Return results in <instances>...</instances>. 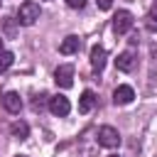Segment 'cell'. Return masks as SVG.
I'll list each match as a JSON object with an SVG mask.
<instances>
[{"label": "cell", "mask_w": 157, "mask_h": 157, "mask_svg": "<svg viewBox=\"0 0 157 157\" xmlns=\"http://www.w3.org/2000/svg\"><path fill=\"white\" fill-rule=\"evenodd\" d=\"M96 2H98L101 10H110V5H113V0H96Z\"/></svg>", "instance_id": "cell-16"}, {"label": "cell", "mask_w": 157, "mask_h": 157, "mask_svg": "<svg viewBox=\"0 0 157 157\" xmlns=\"http://www.w3.org/2000/svg\"><path fill=\"white\" fill-rule=\"evenodd\" d=\"M49 110H52L54 115L64 118V115H69V110H71V103H69V98H66V96L56 93V96H49Z\"/></svg>", "instance_id": "cell-5"}, {"label": "cell", "mask_w": 157, "mask_h": 157, "mask_svg": "<svg viewBox=\"0 0 157 157\" xmlns=\"http://www.w3.org/2000/svg\"><path fill=\"white\" fill-rule=\"evenodd\" d=\"M105 56H108V54H105L103 47L96 44V47L91 49V66H93V71H103V66H105Z\"/></svg>", "instance_id": "cell-9"}, {"label": "cell", "mask_w": 157, "mask_h": 157, "mask_svg": "<svg viewBox=\"0 0 157 157\" xmlns=\"http://www.w3.org/2000/svg\"><path fill=\"white\" fill-rule=\"evenodd\" d=\"M96 105V93L93 91H83L78 98V113H91Z\"/></svg>", "instance_id": "cell-11"}, {"label": "cell", "mask_w": 157, "mask_h": 157, "mask_svg": "<svg viewBox=\"0 0 157 157\" xmlns=\"http://www.w3.org/2000/svg\"><path fill=\"white\" fill-rule=\"evenodd\" d=\"M132 98H135V91L130 86H118L113 91V103L115 105H128V103H132Z\"/></svg>", "instance_id": "cell-7"}, {"label": "cell", "mask_w": 157, "mask_h": 157, "mask_svg": "<svg viewBox=\"0 0 157 157\" xmlns=\"http://www.w3.org/2000/svg\"><path fill=\"white\" fill-rule=\"evenodd\" d=\"M37 20H39V5H37V2H32V0L22 2V5H20V10H17V22H20V25H25V27H29V25H34Z\"/></svg>", "instance_id": "cell-1"}, {"label": "cell", "mask_w": 157, "mask_h": 157, "mask_svg": "<svg viewBox=\"0 0 157 157\" xmlns=\"http://www.w3.org/2000/svg\"><path fill=\"white\" fill-rule=\"evenodd\" d=\"M135 64H137V59H135V54L128 49V52H123V54H118V59H115V66H118V71H132L135 69Z\"/></svg>", "instance_id": "cell-8"}, {"label": "cell", "mask_w": 157, "mask_h": 157, "mask_svg": "<svg viewBox=\"0 0 157 157\" xmlns=\"http://www.w3.org/2000/svg\"><path fill=\"white\" fill-rule=\"evenodd\" d=\"M78 49H81V39H78L76 34H69V37L59 44V52H61V54H76Z\"/></svg>", "instance_id": "cell-10"}, {"label": "cell", "mask_w": 157, "mask_h": 157, "mask_svg": "<svg viewBox=\"0 0 157 157\" xmlns=\"http://www.w3.org/2000/svg\"><path fill=\"white\" fill-rule=\"evenodd\" d=\"M12 61H15V54L2 49V52H0V74H2V71H7V69L12 66Z\"/></svg>", "instance_id": "cell-13"}, {"label": "cell", "mask_w": 157, "mask_h": 157, "mask_svg": "<svg viewBox=\"0 0 157 157\" xmlns=\"http://www.w3.org/2000/svg\"><path fill=\"white\" fill-rule=\"evenodd\" d=\"M110 157H118V155H110Z\"/></svg>", "instance_id": "cell-18"}, {"label": "cell", "mask_w": 157, "mask_h": 157, "mask_svg": "<svg viewBox=\"0 0 157 157\" xmlns=\"http://www.w3.org/2000/svg\"><path fill=\"white\" fill-rule=\"evenodd\" d=\"M145 29L147 32H157V10H152V12L145 15Z\"/></svg>", "instance_id": "cell-14"}, {"label": "cell", "mask_w": 157, "mask_h": 157, "mask_svg": "<svg viewBox=\"0 0 157 157\" xmlns=\"http://www.w3.org/2000/svg\"><path fill=\"white\" fill-rule=\"evenodd\" d=\"M66 5H69L71 10H81V7L86 5V0H66Z\"/></svg>", "instance_id": "cell-15"}, {"label": "cell", "mask_w": 157, "mask_h": 157, "mask_svg": "<svg viewBox=\"0 0 157 157\" xmlns=\"http://www.w3.org/2000/svg\"><path fill=\"white\" fill-rule=\"evenodd\" d=\"M96 140H98V145H101V147L113 150V147H118V145H120V132H118L115 128H110V125H103V128H98Z\"/></svg>", "instance_id": "cell-2"}, {"label": "cell", "mask_w": 157, "mask_h": 157, "mask_svg": "<svg viewBox=\"0 0 157 157\" xmlns=\"http://www.w3.org/2000/svg\"><path fill=\"white\" fill-rule=\"evenodd\" d=\"M54 81H56L59 88H71V86H74V66H71V64H61V66H56V71H54Z\"/></svg>", "instance_id": "cell-4"}, {"label": "cell", "mask_w": 157, "mask_h": 157, "mask_svg": "<svg viewBox=\"0 0 157 157\" xmlns=\"http://www.w3.org/2000/svg\"><path fill=\"white\" fill-rule=\"evenodd\" d=\"M10 132H12L15 137H20V140H25V137L29 135V125H27L25 120H15V123L10 125Z\"/></svg>", "instance_id": "cell-12"}, {"label": "cell", "mask_w": 157, "mask_h": 157, "mask_svg": "<svg viewBox=\"0 0 157 157\" xmlns=\"http://www.w3.org/2000/svg\"><path fill=\"white\" fill-rule=\"evenodd\" d=\"M0 52H2V39H0Z\"/></svg>", "instance_id": "cell-17"}, {"label": "cell", "mask_w": 157, "mask_h": 157, "mask_svg": "<svg viewBox=\"0 0 157 157\" xmlns=\"http://www.w3.org/2000/svg\"><path fill=\"white\" fill-rule=\"evenodd\" d=\"M132 22H135L132 12H128V10H118L115 17H113V32H115V34H128V32L132 29Z\"/></svg>", "instance_id": "cell-3"}, {"label": "cell", "mask_w": 157, "mask_h": 157, "mask_svg": "<svg viewBox=\"0 0 157 157\" xmlns=\"http://www.w3.org/2000/svg\"><path fill=\"white\" fill-rule=\"evenodd\" d=\"M0 103H2V108H5L7 113H20V108H22V98H20V93H15V91H7V93L0 98Z\"/></svg>", "instance_id": "cell-6"}]
</instances>
